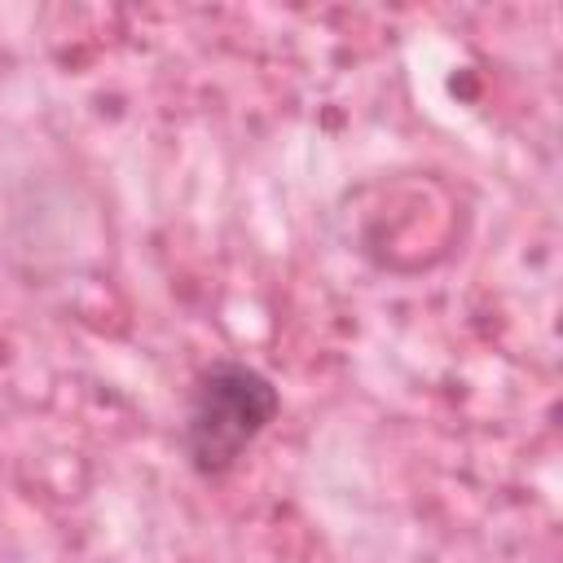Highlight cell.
<instances>
[{
	"label": "cell",
	"instance_id": "1",
	"mask_svg": "<svg viewBox=\"0 0 563 563\" xmlns=\"http://www.w3.org/2000/svg\"><path fill=\"white\" fill-rule=\"evenodd\" d=\"M282 413L277 383L246 361H211L189 383L180 449L194 475L224 479Z\"/></svg>",
	"mask_w": 563,
	"mask_h": 563
}]
</instances>
